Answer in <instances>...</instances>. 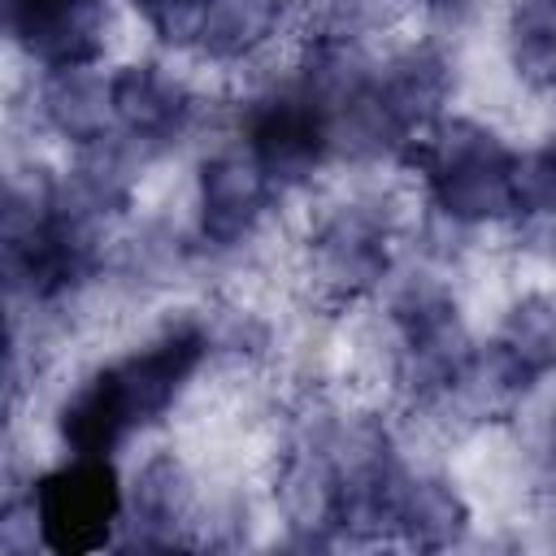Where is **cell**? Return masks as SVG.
I'll return each instance as SVG.
<instances>
[{"label":"cell","instance_id":"obj_1","mask_svg":"<svg viewBox=\"0 0 556 556\" xmlns=\"http://www.w3.org/2000/svg\"><path fill=\"white\" fill-rule=\"evenodd\" d=\"M204 361V334L174 326L122 365L100 369L65 408L61 434L78 456H109L130 430L156 421Z\"/></svg>","mask_w":556,"mask_h":556},{"label":"cell","instance_id":"obj_2","mask_svg":"<svg viewBox=\"0 0 556 556\" xmlns=\"http://www.w3.org/2000/svg\"><path fill=\"white\" fill-rule=\"evenodd\" d=\"M404 156L426 174L434 204L452 222L473 226L517 208L521 161L495 130L478 122H443L434 135L413 139Z\"/></svg>","mask_w":556,"mask_h":556},{"label":"cell","instance_id":"obj_3","mask_svg":"<svg viewBox=\"0 0 556 556\" xmlns=\"http://www.w3.org/2000/svg\"><path fill=\"white\" fill-rule=\"evenodd\" d=\"M87 208L56 195H9L4 213V269L9 282L35 300H52L78 287L91 269V230Z\"/></svg>","mask_w":556,"mask_h":556},{"label":"cell","instance_id":"obj_4","mask_svg":"<svg viewBox=\"0 0 556 556\" xmlns=\"http://www.w3.org/2000/svg\"><path fill=\"white\" fill-rule=\"evenodd\" d=\"M122 513V491L109 456H78L35 482V521L43 547L61 556L100 552L113 539Z\"/></svg>","mask_w":556,"mask_h":556},{"label":"cell","instance_id":"obj_5","mask_svg":"<svg viewBox=\"0 0 556 556\" xmlns=\"http://www.w3.org/2000/svg\"><path fill=\"white\" fill-rule=\"evenodd\" d=\"M330 143L334 113L304 83L295 91L256 100L248 113V156L269 174V182H300L321 165Z\"/></svg>","mask_w":556,"mask_h":556},{"label":"cell","instance_id":"obj_6","mask_svg":"<svg viewBox=\"0 0 556 556\" xmlns=\"http://www.w3.org/2000/svg\"><path fill=\"white\" fill-rule=\"evenodd\" d=\"M395 326L404 339V369L417 391H447L469 369V343L456 304L434 287H413L395 304Z\"/></svg>","mask_w":556,"mask_h":556},{"label":"cell","instance_id":"obj_7","mask_svg":"<svg viewBox=\"0 0 556 556\" xmlns=\"http://www.w3.org/2000/svg\"><path fill=\"white\" fill-rule=\"evenodd\" d=\"M4 22L48 70L91 65L104 48V0H4Z\"/></svg>","mask_w":556,"mask_h":556},{"label":"cell","instance_id":"obj_8","mask_svg":"<svg viewBox=\"0 0 556 556\" xmlns=\"http://www.w3.org/2000/svg\"><path fill=\"white\" fill-rule=\"evenodd\" d=\"M269 174L239 152H222L200 169V230L217 248L239 243L269 204Z\"/></svg>","mask_w":556,"mask_h":556},{"label":"cell","instance_id":"obj_9","mask_svg":"<svg viewBox=\"0 0 556 556\" xmlns=\"http://www.w3.org/2000/svg\"><path fill=\"white\" fill-rule=\"evenodd\" d=\"M313 256L321 282L339 300H352L387 274V222L369 208H343L313 239Z\"/></svg>","mask_w":556,"mask_h":556},{"label":"cell","instance_id":"obj_10","mask_svg":"<svg viewBox=\"0 0 556 556\" xmlns=\"http://www.w3.org/2000/svg\"><path fill=\"white\" fill-rule=\"evenodd\" d=\"M486 365L495 382L508 391H526L543 374H552L556 369V300L526 295L521 304H513V313L504 317L491 343Z\"/></svg>","mask_w":556,"mask_h":556},{"label":"cell","instance_id":"obj_11","mask_svg":"<svg viewBox=\"0 0 556 556\" xmlns=\"http://www.w3.org/2000/svg\"><path fill=\"white\" fill-rule=\"evenodd\" d=\"M113 113L135 139L165 143L182 130L191 100L156 65H126L113 74Z\"/></svg>","mask_w":556,"mask_h":556},{"label":"cell","instance_id":"obj_12","mask_svg":"<svg viewBox=\"0 0 556 556\" xmlns=\"http://www.w3.org/2000/svg\"><path fill=\"white\" fill-rule=\"evenodd\" d=\"M43 113L61 135L96 143V139H104L109 117H117L113 113V78L104 83L87 65L52 70V78L43 83Z\"/></svg>","mask_w":556,"mask_h":556},{"label":"cell","instance_id":"obj_13","mask_svg":"<svg viewBox=\"0 0 556 556\" xmlns=\"http://www.w3.org/2000/svg\"><path fill=\"white\" fill-rule=\"evenodd\" d=\"M278 13H282V0H213L204 9V17H200L195 43L213 61L248 56L256 43L269 39Z\"/></svg>","mask_w":556,"mask_h":556},{"label":"cell","instance_id":"obj_14","mask_svg":"<svg viewBox=\"0 0 556 556\" xmlns=\"http://www.w3.org/2000/svg\"><path fill=\"white\" fill-rule=\"evenodd\" d=\"M391 526L404 530L408 543H417V547H447L465 530V504L443 482H413V478H404L400 495H395Z\"/></svg>","mask_w":556,"mask_h":556},{"label":"cell","instance_id":"obj_15","mask_svg":"<svg viewBox=\"0 0 556 556\" xmlns=\"http://www.w3.org/2000/svg\"><path fill=\"white\" fill-rule=\"evenodd\" d=\"M508 43L526 87H556V0H521L508 22Z\"/></svg>","mask_w":556,"mask_h":556},{"label":"cell","instance_id":"obj_16","mask_svg":"<svg viewBox=\"0 0 556 556\" xmlns=\"http://www.w3.org/2000/svg\"><path fill=\"white\" fill-rule=\"evenodd\" d=\"M182 513V473L174 460H152L139 478L135 491V517L143 526H174V517Z\"/></svg>","mask_w":556,"mask_h":556},{"label":"cell","instance_id":"obj_17","mask_svg":"<svg viewBox=\"0 0 556 556\" xmlns=\"http://www.w3.org/2000/svg\"><path fill=\"white\" fill-rule=\"evenodd\" d=\"M517 208L556 217V139L539 156H530L521 165V174H517Z\"/></svg>","mask_w":556,"mask_h":556},{"label":"cell","instance_id":"obj_18","mask_svg":"<svg viewBox=\"0 0 556 556\" xmlns=\"http://www.w3.org/2000/svg\"><path fill=\"white\" fill-rule=\"evenodd\" d=\"M135 4H139V13L152 22V30H156L161 39L182 43V39H191V35L200 30V17H204V9H208L213 0H135Z\"/></svg>","mask_w":556,"mask_h":556},{"label":"cell","instance_id":"obj_19","mask_svg":"<svg viewBox=\"0 0 556 556\" xmlns=\"http://www.w3.org/2000/svg\"><path fill=\"white\" fill-rule=\"evenodd\" d=\"M426 4H430L439 17H452V22H456V17H465V13H469L478 0H426Z\"/></svg>","mask_w":556,"mask_h":556},{"label":"cell","instance_id":"obj_20","mask_svg":"<svg viewBox=\"0 0 556 556\" xmlns=\"http://www.w3.org/2000/svg\"><path fill=\"white\" fill-rule=\"evenodd\" d=\"M552 452H556V426H552Z\"/></svg>","mask_w":556,"mask_h":556}]
</instances>
